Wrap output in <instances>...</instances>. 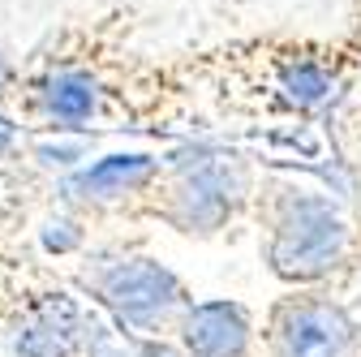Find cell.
Listing matches in <instances>:
<instances>
[{"mask_svg": "<svg viewBox=\"0 0 361 357\" xmlns=\"http://www.w3.org/2000/svg\"><path fill=\"white\" fill-rule=\"evenodd\" d=\"M90 323V305L61 280H48L5 323V357H78Z\"/></svg>", "mask_w": 361, "mask_h": 357, "instance_id": "cell-5", "label": "cell"}, {"mask_svg": "<svg viewBox=\"0 0 361 357\" xmlns=\"http://www.w3.org/2000/svg\"><path fill=\"white\" fill-rule=\"evenodd\" d=\"M353 319L331 301H293L276 319V357H348Z\"/></svg>", "mask_w": 361, "mask_h": 357, "instance_id": "cell-6", "label": "cell"}, {"mask_svg": "<svg viewBox=\"0 0 361 357\" xmlns=\"http://www.w3.org/2000/svg\"><path fill=\"white\" fill-rule=\"evenodd\" d=\"M90 262V258H86ZM78 289L90 297L108 323L121 332H159L172 315L185 310V284L172 267L151 254H108L78 276Z\"/></svg>", "mask_w": 361, "mask_h": 357, "instance_id": "cell-1", "label": "cell"}, {"mask_svg": "<svg viewBox=\"0 0 361 357\" xmlns=\"http://www.w3.org/2000/svg\"><path fill=\"white\" fill-rule=\"evenodd\" d=\"M13 69H18V56H5L0 52V112L9 108V91H13ZM9 116V112H5Z\"/></svg>", "mask_w": 361, "mask_h": 357, "instance_id": "cell-10", "label": "cell"}, {"mask_svg": "<svg viewBox=\"0 0 361 357\" xmlns=\"http://www.w3.org/2000/svg\"><path fill=\"white\" fill-rule=\"evenodd\" d=\"M26 147V129L0 112V159H18V151Z\"/></svg>", "mask_w": 361, "mask_h": 357, "instance_id": "cell-9", "label": "cell"}, {"mask_svg": "<svg viewBox=\"0 0 361 357\" xmlns=\"http://www.w3.org/2000/svg\"><path fill=\"white\" fill-rule=\"evenodd\" d=\"M48 280H56V276H52L39 258L0 246V332H5V323H9Z\"/></svg>", "mask_w": 361, "mask_h": 357, "instance_id": "cell-8", "label": "cell"}, {"mask_svg": "<svg viewBox=\"0 0 361 357\" xmlns=\"http://www.w3.org/2000/svg\"><path fill=\"white\" fill-rule=\"evenodd\" d=\"M344 246H348V224L331 207V198L293 190L276 215V224H271L267 258L288 280H319L340 262Z\"/></svg>", "mask_w": 361, "mask_h": 357, "instance_id": "cell-2", "label": "cell"}, {"mask_svg": "<svg viewBox=\"0 0 361 357\" xmlns=\"http://www.w3.org/2000/svg\"><path fill=\"white\" fill-rule=\"evenodd\" d=\"M159 172H164V164L155 155L116 151V155H104L95 164H82V168H69L65 176H56L52 198H56V211H69L86 224L90 215H112V211L138 207L151 194V186L159 181Z\"/></svg>", "mask_w": 361, "mask_h": 357, "instance_id": "cell-4", "label": "cell"}, {"mask_svg": "<svg viewBox=\"0 0 361 357\" xmlns=\"http://www.w3.org/2000/svg\"><path fill=\"white\" fill-rule=\"evenodd\" d=\"M176 332L185 357H245L250 349V315L237 301L185 305Z\"/></svg>", "mask_w": 361, "mask_h": 357, "instance_id": "cell-7", "label": "cell"}, {"mask_svg": "<svg viewBox=\"0 0 361 357\" xmlns=\"http://www.w3.org/2000/svg\"><path fill=\"white\" fill-rule=\"evenodd\" d=\"M241 190L245 172L228 159H202V164L176 159L168 176L159 172V181L142 202H151V211L176 224L180 233H215L233 215Z\"/></svg>", "mask_w": 361, "mask_h": 357, "instance_id": "cell-3", "label": "cell"}]
</instances>
